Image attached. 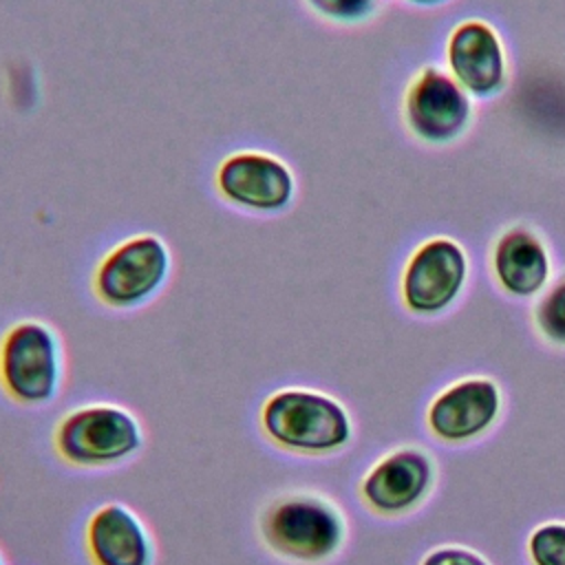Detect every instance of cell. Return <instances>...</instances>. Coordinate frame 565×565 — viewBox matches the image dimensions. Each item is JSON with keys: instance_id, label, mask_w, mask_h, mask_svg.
Masks as SVG:
<instances>
[{"instance_id": "cell-1", "label": "cell", "mask_w": 565, "mask_h": 565, "mask_svg": "<svg viewBox=\"0 0 565 565\" xmlns=\"http://www.w3.org/2000/svg\"><path fill=\"white\" fill-rule=\"evenodd\" d=\"M260 428L271 444L296 455H327L351 439L340 402L313 388H280L260 406Z\"/></svg>"}, {"instance_id": "cell-2", "label": "cell", "mask_w": 565, "mask_h": 565, "mask_svg": "<svg viewBox=\"0 0 565 565\" xmlns=\"http://www.w3.org/2000/svg\"><path fill=\"white\" fill-rule=\"evenodd\" d=\"M64 353L42 320H18L0 338V386L22 406L49 404L62 388Z\"/></svg>"}, {"instance_id": "cell-3", "label": "cell", "mask_w": 565, "mask_h": 565, "mask_svg": "<svg viewBox=\"0 0 565 565\" xmlns=\"http://www.w3.org/2000/svg\"><path fill=\"white\" fill-rule=\"evenodd\" d=\"M57 455L79 468H104L137 455L143 446L139 419L119 404H86L68 411L55 428Z\"/></svg>"}, {"instance_id": "cell-4", "label": "cell", "mask_w": 565, "mask_h": 565, "mask_svg": "<svg viewBox=\"0 0 565 565\" xmlns=\"http://www.w3.org/2000/svg\"><path fill=\"white\" fill-rule=\"evenodd\" d=\"M260 534L269 550L289 561L320 563L340 550L344 521L316 494H287L265 510Z\"/></svg>"}, {"instance_id": "cell-5", "label": "cell", "mask_w": 565, "mask_h": 565, "mask_svg": "<svg viewBox=\"0 0 565 565\" xmlns=\"http://www.w3.org/2000/svg\"><path fill=\"white\" fill-rule=\"evenodd\" d=\"M170 249L157 234H132L113 245L95 267L93 291L113 309H132L152 300L170 276Z\"/></svg>"}, {"instance_id": "cell-6", "label": "cell", "mask_w": 565, "mask_h": 565, "mask_svg": "<svg viewBox=\"0 0 565 565\" xmlns=\"http://www.w3.org/2000/svg\"><path fill=\"white\" fill-rule=\"evenodd\" d=\"M214 185L230 205L258 214L282 212L296 194L291 168L265 150L230 152L214 172Z\"/></svg>"}, {"instance_id": "cell-7", "label": "cell", "mask_w": 565, "mask_h": 565, "mask_svg": "<svg viewBox=\"0 0 565 565\" xmlns=\"http://www.w3.org/2000/svg\"><path fill=\"white\" fill-rule=\"evenodd\" d=\"M93 565H152L154 543L146 523L124 503L97 508L84 530Z\"/></svg>"}, {"instance_id": "cell-8", "label": "cell", "mask_w": 565, "mask_h": 565, "mask_svg": "<svg viewBox=\"0 0 565 565\" xmlns=\"http://www.w3.org/2000/svg\"><path fill=\"white\" fill-rule=\"evenodd\" d=\"M466 258L450 241H430L417 249L404 274V298L413 311L444 309L461 289Z\"/></svg>"}, {"instance_id": "cell-9", "label": "cell", "mask_w": 565, "mask_h": 565, "mask_svg": "<svg viewBox=\"0 0 565 565\" xmlns=\"http://www.w3.org/2000/svg\"><path fill=\"white\" fill-rule=\"evenodd\" d=\"M499 413V391L488 380H466L441 393L430 411V428L448 441H459L486 430Z\"/></svg>"}, {"instance_id": "cell-10", "label": "cell", "mask_w": 565, "mask_h": 565, "mask_svg": "<svg viewBox=\"0 0 565 565\" xmlns=\"http://www.w3.org/2000/svg\"><path fill=\"white\" fill-rule=\"evenodd\" d=\"M430 463L422 452L399 450L382 459L362 481L364 501L384 514L413 508L430 486Z\"/></svg>"}, {"instance_id": "cell-11", "label": "cell", "mask_w": 565, "mask_h": 565, "mask_svg": "<svg viewBox=\"0 0 565 565\" xmlns=\"http://www.w3.org/2000/svg\"><path fill=\"white\" fill-rule=\"evenodd\" d=\"M406 113L422 137L441 141L461 130L468 117V102L446 75L426 71L408 93Z\"/></svg>"}, {"instance_id": "cell-12", "label": "cell", "mask_w": 565, "mask_h": 565, "mask_svg": "<svg viewBox=\"0 0 565 565\" xmlns=\"http://www.w3.org/2000/svg\"><path fill=\"white\" fill-rule=\"evenodd\" d=\"M450 66L459 82L475 93L497 88L503 75V60L492 31L479 22L459 26L450 40Z\"/></svg>"}, {"instance_id": "cell-13", "label": "cell", "mask_w": 565, "mask_h": 565, "mask_svg": "<svg viewBox=\"0 0 565 565\" xmlns=\"http://www.w3.org/2000/svg\"><path fill=\"white\" fill-rule=\"evenodd\" d=\"M494 271L508 291L530 296L539 291L547 278V256L532 234L512 230L497 245Z\"/></svg>"}, {"instance_id": "cell-14", "label": "cell", "mask_w": 565, "mask_h": 565, "mask_svg": "<svg viewBox=\"0 0 565 565\" xmlns=\"http://www.w3.org/2000/svg\"><path fill=\"white\" fill-rule=\"evenodd\" d=\"M534 565H565V525H543L530 539Z\"/></svg>"}, {"instance_id": "cell-15", "label": "cell", "mask_w": 565, "mask_h": 565, "mask_svg": "<svg viewBox=\"0 0 565 565\" xmlns=\"http://www.w3.org/2000/svg\"><path fill=\"white\" fill-rule=\"evenodd\" d=\"M536 320L541 331L554 340L565 342V280L558 282L539 305Z\"/></svg>"}, {"instance_id": "cell-16", "label": "cell", "mask_w": 565, "mask_h": 565, "mask_svg": "<svg viewBox=\"0 0 565 565\" xmlns=\"http://www.w3.org/2000/svg\"><path fill=\"white\" fill-rule=\"evenodd\" d=\"M313 11L329 20L351 22L360 20L371 11V0H307Z\"/></svg>"}, {"instance_id": "cell-17", "label": "cell", "mask_w": 565, "mask_h": 565, "mask_svg": "<svg viewBox=\"0 0 565 565\" xmlns=\"http://www.w3.org/2000/svg\"><path fill=\"white\" fill-rule=\"evenodd\" d=\"M424 565H486V561L468 550L446 547V550H437V552L428 554Z\"/></svg>"}, {"instance_id": "cell-18", "label": "cell", "mask_w": 565, "mask_h": 565, "mask_svg": "<svg viewBox=\"0 0 565 565\" xmlns=\"http://www.w3.org/2000/svg\"><path fill=\"white\" fill-rule=\"evenodd\" d=\"M0 565H7V561H4V556H2V552H0Z\"/></svg>"}, {"instance_id": "cell-19", "label": "cell", "mask_w": 565, "mask_h": 565, "mask_svg": "<svg viewBox=\"0 0 565 565\" xmlns=\"http://www.w3.org/2000/svg\"><path fill=\"white\" fill-rule=\"evenodd\" d=\"M419 2H433V0H419Z\"/></svg>"}]
</instances>
